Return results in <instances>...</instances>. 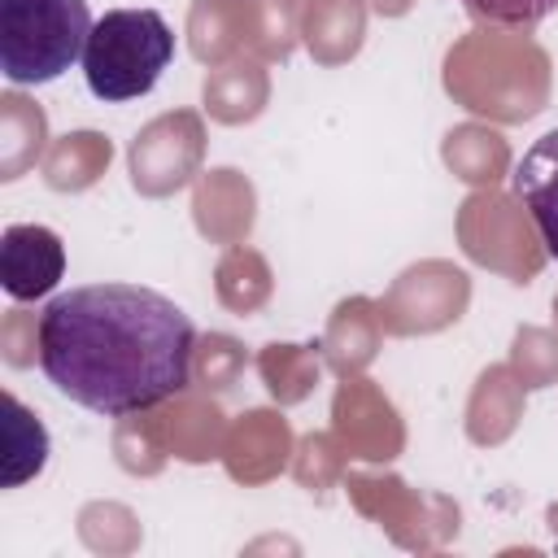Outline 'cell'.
<instances>
[{
  "label": "cell",
  "mask_w": 558,
  "mask_h": 558,
  "mask_svg": "<svg viewBox=\"0 0 558 558\" xmlns=\"http://www.w3.org/2000/svg\"><path fill=\"white\" fill-rule=\"evenodd\" d=\"M192 349V318L140 283L70 288L44 305L35 327V357L48 384L105 418L140 414L183 392Z\"/></svg>",
  "instance_id": "6da1fadb"
},
{
  "label": "cell",
  "mask_w": 558,
  "mask_h": 558,
  "mask_svg": "<svg viewBox=\"0 0 558 558\" xmlns=\"http://www.w3.org/2000/svg\"><path fill=\"white\" fill-rule=\"evenodd\" d=\"M174 57V31L157 9H109L83 48L87 92L105 105L140 100L157 87Z\"/></svg>",
  "instance_id": "7a4b0ae2"
},
{
  "label": "cell",
  "mask_w": 558,
  "mask_h": 558,
  "mask_svg": "<svg viewBox=\"0 0 558 558\" xmlns=\"http://www.w3.org/2000/svg\"><path fill=\"white\" fill-rule=\"evenodd\" d=\"M87 0H0V70L13 87L57 83L83 61L92 35Z\"/></svg>",
  "instance_id": "3957f363"
},
{
  "label": "cell",
  "mask_w": 558,
  "mask_h": 558,
  "mask_svg": "<svg viewBox=\"0 0 558 558\" xmlns=\"http://www.w3.org/2000/svg\"><path fill=\"white\" fill-rule=\"evenodd\" d=\"M65 275V244L44 222H13L0 235V283L13 301L48 296Z\"/></svg>",
  "instance_id": "277c9868"
},
{
  "label": "cell",
  "mask_w": 558,
  "mask_h": 558,
  "mask_svg": "<svg viewBox=\"0 0 558 558\" xmlns=\"http://www.w3.org/2000/svg\"><path fill=\"white\" fill-rule=\"evenodd\" d=\"M514 196L523 201L545 253L558 262V126L545 131L514 166Z\"/></svg>",
  "instance_id": "5b68a950"
},
{
  "label": "cell",
  "mask_w": 558,
  "mask_h": 558,
  "mask_svg": "<svg viewBox=\"0 0 558 558\" xmlns=\"http://www.w3.org/2000/svg\"><path fill=\"white\" fill-rule=\"evenodd\" d=\"M48 462V432L44 423L13 397L4 392V466H0V484L17 488L26 480H35Z\"/></svg>",
  "instance_id": "8992f818"
},
{
  "label": "cell",
  "mask_w": 558,
  "mask_h": 558,
  "mask_svg": "<svg viewBox=\"0 0 558 558\" xmlns=\"http://www.w3.org/2000/svg\"><path fill=\"white\" fill-rule=\"evenodd\" d=\"M475 22L488 26H536L558 13V0H458Z\"/></svg>",
  "instance_id": "52a82bcc"
}]
</instances>
